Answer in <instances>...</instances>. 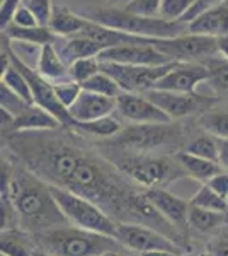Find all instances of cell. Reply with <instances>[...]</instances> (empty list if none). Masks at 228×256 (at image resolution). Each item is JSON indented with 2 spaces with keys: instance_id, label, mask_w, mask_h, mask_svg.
<instances>
[{
  "instance_id": "obj_1",
  "label": "cell",
  "mask_w": 228,
  "mask_h": 256,
  "mask_svg": "<svg viewBox=\"0 0 228 256\" xmlns=\"http://www.w3.org/2000/svg\"><path fill=\"white\" fill-rule=\"evenodd\" d=\"M38 132L22 147V162L48 184L65 188L99 205L116 222H131L130 205L136 190L106 156L82 147L78 135Z\"/></svg>"
},
{
  "instance_id": "obj_2",
  "label": "cell",
  "mask_w": 228,
  "mask_h": 256,
  "mask_svg": "<svg viewBox=\"0 0 228 256\" xmlns=\"http://www.w3.org/2000/svg\"><path fill=\"white\" fill-rule=\"evenodd\" d=\"M10 202L24 232L39 234L51 227L68 224L53 196L51 186L22 164L17 169L12 168Z\"/></svg>"
},
{
  "instance_id": "obj_3",
  "label": "cell",
  "mask_w": 228,
  "mask_h": 256,
  "mask_svg": "<svg viewBox=\"0 0 228 256\" xmlns=\"http://www.w3.org/2000/svg\"><path fill=\"white\" fill-rule=\"evenodd\" d=\"M111 162L126 178L143 188H165L177 180L189 176L177 156L138 154V152L113 150L101 147Z\"/></svg>"
},
{
  "instance_id": "obj_4",
  "label": "cell",
  "mask_w": 228,
  "mask_h": 256,
  "mask_svg": "<svg viewBox=\"0 0 228 256\" xmlns=\"http://www.w3.org/2000/svg\"><path fill=\"white\" fill-rule=\"evenodd\" d=\"M34 241L49 256H101L123 244L113 236L92 232L75 226H58L39 234Z\"/></svg>"
},
{
  "instance_id": "obj_5",
  "label": "cell",
  "mask_w": 228,
  "mask_h": 256,
  "mask_svg": "<svg viewBox=\"0 0 228 256\" xmlns=\"http://www.w3.org/2000/svg\"><path fill=\"white\" fill-rule=\"evenodd\" d=\"M182 126L174 120L171 123H131L121 128L118 135L101 142V147L113 150L153 154L167 148L174 152L181 147Z\"/></svg>"
},
{
  "instance_id": "obj_6",
  "label": "cell",
  "mask_w": 228,
  "mask_h": 256,
  "mask_svg": "<svg viewBox=\"0 0 228 256\" xmlns=\"http://www.w3.org/2000/svg\"><path fill=\"white\" fill-rule=\"evenodd\" d=\"M82 16L102 26L145 38H176L188 32V24L182 20L147 18L124 10L123 7H89Z\"/></svg>"
},
{
  "instance_id": "obj_7",
  "label": "cell",
  "mask_w": 228,
  "mask_h": 256,
  "mask_svg": "<svg viewBox=\"0 0 228 256\" xmlns=\"http://www.w3.org/2000/svg\"><path fill=\"white\" fill-rule=\"evenodd\" d=\"M49 186H51V193L55 196L58 207L61 208L70 226L116 238L118 222L99 205H95L89 198L68 192L65 188H58L53 186V184H49Z\"/></svg>"
},
{
  "instance_id": "obj_8",
  "label": "cell",
  "mask_w": 228,
  "mask_h": 256,
  "mask_svg": "<svg viewBox=\"0 0 228 256\" xmlns=\"http://www.w3.org/2000/svg\"><path fill=\"white\" fill-rule=\"evenodd\" d=\"M2 41L5 43L7 50H9V56H10L12 65L17 67L20 72L24 74V77H26L29 86H31L32 98H34V104L39 106V108H43V110H46L48 113H51L53 116L61 123V126L63 128L73 132L77 122L72 118L70 111L60 102V99H58L56 92H55V84H53L51 80H48L46 77L41 76L38 70H32L27 64H24V62L15 55L14 50H12L10 40L7 38V36L2 34Z\"/></svg>"
},
{
  "instance_id": "obj_9",
  "label": "cell",
  "mask_w": 228,
  "mask_h": 256,
  "mask_svg": "<svg viewBox=\"0 0 228 256\" xmlns=\"http://www.w3.org/2000/svg\"><path fill=\"white\" fill-rule=\"evenodd\" d=\"M101 62V60H99ZM177 62L165 65H128L114 62H101V70L118 82L123 92H147L155 88L157 80L162 79Z\"/></svg>"
},
{
  "instance_id": "obj_10",
  "label": "cell",
  "mask_w": 228,
  "mask_h": 256,
  "mask_svg": "<svg viewBox=\"0 0 228 256\" xmlns=\"http://www.w3.org/2000/svg\"><path fill=\"white\" fill-rule=\"evenodd\" d=\"M153 46L165 53L174 62L205 64L208 58L220 53L218 38L205 34H191V32H184L176 38H159Z\"/></svg>"
},
{
  "instance_id": "obj_11",
  "label": "cell",
  "mask_w": 228,
  "mask_h": 256,
  "mask_svg": "<svg viewBox=\"0 0 228 256\" xmlns=\"http://www.w3.org/2000/svg\"><path fill=\"white\" fill-rule=\"evenodd\" d=\"M145 96L150 98L160 110H164L172 120H179L191 116L196 113H205V111L213 110V106L218 102V98L203 96V94L193 92H172V90H160L150 89L145 92Z\"/></svg>"
},
{
  "instance_id": "obj_12",
  "label": "cell",
  "mask_w": 228,
  "mask_h": 256,
  "mask_svg": "<svg viewBox=\"0 0 228 256\" xmlns=\"http://www.w3.org/2000/svg\"><path fill=\"white\" fill-rule=\"evenodd\" d=\"M116 239H118L126 250H131L135 253H143L150 250H169L179 254L181 246L165 234L152 229L143 224L135 222H118L116 227Z\"/></svg>"
},
{
  "instance_id": "obj_13",
  "label": "cell",
  "mask_w": 228,
  "mask_h": 256,
  "mask_svg": "<svg viewBox=\"0 0 228 256\" xmlns=\"http://www.w3.org/2000/svg\"><path fill=\"white\" fill-rule=\"evenodd\" d=\"M116 113L130 123H171L174 120L150 98L135 92H121L116 98Z\"/></svg>"
},
{
  "instance_id": "obj_14",
  "label": "cell",
  "mask_w": 228,
  "mask_h": 256,
  "mask_svg": "<svg viewBox=\"0 0 228 256\" xmlns=\"http://www.w3.org/2000/svg\"><path fill=\"white\" fill-rule=\"evenodd\" d=\"M205 80H208V68H206L205 64L177 62L162 79L157 80L153 89L193 94L196 92L198 86Z\"/></svg>"
},
{
  "instance_id": "obj_15",
  "label": "cell",
  "mask_w": 228,
  "mask_h": 256,
  "mask_svg": "<svg viewBox=\"0 0 228 256\" xmlns=\"http://www.w3.org/2000/svg\"><path fill=\"white\" fill-rule=\"evenodd\" d=\"M97 58L101 62H114V64L128 65H165L171 60L165 53L157 50L153 44H119L111 46L99 53Z\"/></svg>"
},
{
  "instance_id": "obj_16",
  "label": "cell",
  "mask_w": 228,
  "mask_h": 256,
  "mask_svg": "<svg viewBox=\"0 0 228 256\" xmlns=\"http://www.w3.org/2000/svg\"><path fill=\"white\" fill-rule=\"evenodd\" d=\"M145 195L153 204L159 212L167 218L171 224L176 227L182 236H188L191 232L188 224V212H189V202L172 195L165 188H145Z\"/></svg>"
},
{
  "instance_id": "obj_17",
  "label": "cell",
  "mask_w": 228,
  "mask_h": 256,
  "mask_svg": "<svg viewBox=\"0 0 228 256\" xmlns=\"http://www.w3.org/2000/svg\"><path fill=\"white\" fill-rule=\"evenodd\" d=\"M68 111L75 122H94V120L109 116L114 113L116 98L102 96V94L84 89Z\"/></svg>"
},
{
  "instance_id": "obj_18",
  "label": "cell",
  "mask_w": 228,
  "mask_h": 256,
  "mask_svg": "<svg viewBox=\"0 0 228 256\" xmlns=\"http://www.w3.org/2000/svg\"><path fill=\"white\" fill-rule=\"evenodd\" d=\"M188 32L215 38L228 36V0H222L210 10L188 22Z\"/></svg>"
},
{
  "instance_id": "obj_19",
  "label": "cell",
  "mask_w": 228,
  "mask_h": 256,
  "mask_svg": "<svg viewBox=\"0 0 228 256\" xmlns=\"http://www.w3.org/2000/svg\"><path fill=\"white\" fill-rule=\"evenodd\" d=\"M63 128L61 123L48 113L46 110L39 108V106L32 104L22 113L14 116V125L10 132H36V130H58Z\"/></svg>"
},
{
  "instance_id": "obj_20",
  "label": "cell",
  "mask_w": 228,
  "mask_h": 256,
  "mask_svg": "<svg viewBox=\"0 0 228 256\" xmlns=\"http://www.w3.org/2000/svg\"><path fill=\"white\" fill-rule=\"evenodd\" d=\"M3 36H7L10 41L26 44H36V46H44V44H55L60 41V36L49 26H34V28H19L15 24H9L2 31Z\"/></svg>"
},
{
  "instance_id": "obj_21",
  "label": "cell",
  "mask_w": 228,
  "mask_h": 256,
  "mask_svg": "<svg viewBox=\"0 0 228 256\" xmlns=\"http://www.w3.org/2000/svg\"><path fill=\"white\" fill-rule=\"evenodd\" d=\"M85 16L70 10L65 6H55L48 26L56 32L60 38H73L82 32L85 26Z\"/></svg>"
},
{
  "instance_id": "obj_22",
  "label": "cell",
  "mask_w": 228,
  "mask_h": 256,
  "mask_svg": "<svg viewBox=\"0 0 228 256\" xmlns=\"http://www.w3.org/2000/svg\"><path fill=\"white\" fill-rule=\"evenodd\" d=\"M36 70H38L43 77H46L48 80H51L53 84L58 80L70 79L68 65L65 64L61 55L56 52L55 44H44V46L39 48L38 68Z\"/></svg>"
},
{
  "instance_id": "obj_23",
  "label": "cell",
  "mask_w": 228,
  "mask_h": 256,
  "mask_svg": "<svg viewBox=\"0 0 228 256\" xmlns=\"http://www.w3.org/2000/svg\"><path fill=\"white\" fill-rule=\"evenodd\" d=\"M65 41L67 43L63 44L60 55L67 65H70L72 62H75L78 58L97 56L99 53L107 50L106 44L99 43V41H95L92 38H87V36H73V38H67Z\"/></svg>"
},
{
  "instance_id": "obj_24",
  "label": "cell",
  "mask_w": 228,
  "mask_h": 256,
  "mask_svg": "<svg viewBox=\"0 0 228 256\" xmlns=\"http://www.w3.org/2000/svg\"><path fill=\"white\" fill-rule=\"evenodd\" d=\"M227 214L222 212H213V210L196 207V205L189 204V212H188V224L189 230L198 234H206L211 230L223 227L227 224Z\"/></svg>"
},
{
  "instance_id": "obj_25",
  "label": "cell",
  "mask_w": 228,
  "mask_h": 256,
  "mask_svg": "<svg viewBox=\"0 0 228 256\" xmlns=\"http://www.w3.org/2000/svg\"><path fill=\"white\" fill-rule=\"evenodd\" d=\"M177 159L182 164V168L186 169L189 176H193L194 180L198 181H208L210 178H213L215 174H218L222 171V166L217 162V160H210L205 158H200V156L189 154V152L182 150L177 152Z\"/></svg>"
},
{
  "instance_id": "obj_26",
  "label": "cell",
  "mask_w": 228,
  "mask_h": 256,
  "mask_svg": "<svg viewBox=\"0 0 228 256\" xmlns=\"http://www.w3.org/2000/svg\"><path fill=\"white\" fill-rule=\"evenodd\" d=\"M121 128L123 125L119 122V118L109 114V116L94 120V122H77L73 132L80 135V137H99L106 140L118 135L121 132Z\"/></svg>"
},
{
  "instance_id": "obj_27",
  "label": "cell",
  "mask_w": 228,
  "mask_h": 256,
  "mask_svg": "<svg viewBox=\"0 0 228 256\" xmlns=\"http://www.w3.org/2000/svg\"><path fill=\"white\" fill-rule=\"evenodd\" d=\"M208 68V84L217 94H228V58L227 56H211L205 62Z\"/></svg>"
},
{
  "instance_id": "obj_28",
  "label": "cell",
  "mask_w": 228,
  "mask_h": 256,
  "mask_svg": "<svg viewBox=\"0 0 228 256\" xmlns=\"http://www.w3.org/2000/svg\"><path fill=\"white\" fill-rule=\"evenodd\" d=\"M0 251L2 256H36L32 248H29L27 239L24 238V230L5 229L0 238Z\"/></svg>"
},
{
  "instance_id": "obj_29",
  "label": "cell",
  "mask_w": 228,
  "mask_h": 256,
  "mask_svg": "<svg viewBox=\"0 0 228 256\" xmlns=\"http://www.w3.org/2000/svg\"><path fill=\"white\" fill-rule=\"evenodd\" d=\"M2 84L7 86L15 96H19L22 101H26L27 104H34L31 86H29L27 79L24 77V74L20 72L17 67L12 65V62H10L9 67H7L5 72H2Z\"/></svg>"
},
{
  "instance_id": "obj_30",
  "label": "cell",
  "mask_w": 228,
  "mask_h": 256,
  "mask_svg": "<svg viewBox=\"0 0 228 256\" xmlns=\"http://www.w3.org/2000/svg\"><path fill=\"white\" fill-rule=\"evenodd\" d=\"M198 125L218 138H228V111L210 110L198 116Z\"/></svg>"
},
{
  "instance_id": "obj_31",
  "label": "cell",
  "mask_w": 228,
  "mask_h": 256,
  "mask_svg": "<svg viewBox=\"0 0 228 256\" xmlns=\"http://www.w3.org/2000/svg\"><path fill=\"white\" fill-rule=\"evenodd\" d=\"M186 152L194 156H200V158L210 159V160H217L218 162V152H220V138L215 137L211 134H203L198 135L196 138H193L184 148Z\"/></svg>"
},
{
  "instance_id": "obj_32",
  "label": "cell",
  "mask_w": 228,
  "mask_h": 256,
  "mask_svg": "<svg viewBox=\"0 0 228 256\" xmlns=\"http://www.w3.org/2000/svg\"><path fill=\"white\" fill-rule=\"evenodd\" d=\"M191 205H196V207H203L213 210V212H222V214H228V202L227 198H223L222 195H218L215 190H211L208 184H203V186L198 190L196 195L189 200Z\"/></svg>"
},
{
  "instance_id": "obj_33",
  "label": "cell",
  "mask_w": 228,
  "mask_h": 256,
  "mask_svg": "<svg viewBox=\"0 0 228 256\" xmlns=\"http://www.w3.org/2000/svg\"><path fill=\"white\" fill-rule=\"evenodd\" d=\"M82 88L85 90H92V92L102 94V96H109V98H118L123 92L121 88L118 86L113 77L107 76L106 72H97L94 77H90L89 80H85L82 84Z\"/></svg>"
},
{
  "instance_id": "obj_34",
  "label": "cell",
  "mask_w": 228,
  "mask_h": 256,
  "mask_svg": "<svg viewBox=\"0 0 228 256\" xmlns=\"http://www.w3.org/2000/svg\"><path fill=\"white\" fill-rule=\"evenodd\" d=\"M97 72H101V62L97 56H89V58H78L68 65V76L72 80L84 84L90 77H94Z\"/></svg>"
},
{
  "instance_id": "obj_35",
  "label": "cell",
  "mask_w": 228,
  "mask_h": 256,
  "mask_svg": "<svg viewBox=\"0 0 228 256\" xmlns=\"http://www.w3.org/2000/svg\"><path fill=\"white\" fill-rule=\"evenodd\" d=\"M82 90H84L82 84H78V82L72 80V79H65V80L55 82V92H56V96H58V99H60L61 104H63L67 110L73 104V102L77 101Z\"/></svg>"
},
{
  "instance_id": "obj_36",
  "label": "cell",
  "mask_w": 228,
  "mask_h": 256,
  "mask_svg": "<svg viewBox=\"0 0 228 256\" xmlns=\"http://www.w3.org/2000/svg\"><path fill=\"white\" fill-rule=\"evenodd\" d=\"M196 0H164L160 7V18L167 20H182Z\"/></svg>"
},
{
  "instance_id": "obj_37",
  "label": "cell",
  "mask_w": 228,
  "mask_h": 256,
  "mask_svg": "<svg viewBox=\"0 0 228 256\" xmlns=\"http://www.w3.org/2000/svg\"><path fill=\"white\" fill-rule=\"evenodd\" d=\"M164 0H128L123 6L124 10L147 18H160V7Z\"/></svg>"
},
{
  "instance_id": "obj_38",
  "label": "cell",
  "mask_w": 228,
  "mask_h": 256,
  "mask_svg": "<svg viewBox=\"0 0 228 256\" xmlns=\"http://www.w3.org/2000/svg\"><path fill=\"white\" fill-rule=\"evenodd\" d=\"M22 6H26L32 14L36 16L39 26H48L49 19L53 14V4L51 0H24Z\"/></svg>"
},
{
  "instance_id": "obj_39",
  "label": "cell",
  "mask_w": 228,
  "mask_h": 256,
  "mask_svg": "<svg viewBox=\"0 0 228 256\" xmlns=\"http://www.w3.org/2000/svg\"><path fill=\"white\" fill-rule=\"evenodd\" d=\"M24 0H2V6H0V28L2 31L12 22L14 18V12L22 6Z\"/></svg>"
},
{
  "instance_id": "obj_40",
  "label": "cell",
  "mask_w": 228,
  "mask_h": 256,
  "mask_svg": "<svg viewBox=\"0 0 228 256\" xmlns=\"http://www.w3.org/2000/svg\"><path fill=\"white\" fill-rule=\"evenodd\" d=\"M208 251L213 256H228V227H223V230L211 239Z\"/></svg>"
},
{
  "instance_id": "obj_41",
  "label": "cell",
  "mask_w": 228,
  "mask_h": 256,
  "mask_svg": "<svg viewBox=\"0 0 228 256\" xmlns=\"http://www.w3.org/2000/svg\"><path fill=\"white\" fill-rule=\"evenodd\" d=\"M10 24H15V26H19V28H34V26H39L36 16L32 14V12L29 10L26 6H20L19 9L14 12V18H12Z\"/></svg>"
},
{
  "instance_id": "obj_42",
  "label": "cell",
  "mask_w": 228,
  "mask_h": 256,
  "mask_svg": "<svg viewBox=\"0 0 228 256\" xmlns=\"http://www.w3.org/2000/svg\"><path fill=\"white\" fill-rule=\"evenodd\" d=\"M220 2H222V0H196V2H194V6L189 9L188 14L182 18V22H186V24L191 22L193 19H196L198 16H201L203 12L210 10L211 7H215Z\"/></svg>"
},
{
  "instance_id": "obj_43",
  "label": "cell",
  "mask_w": 228,
  "mask_h": 256,
  "mask_svg": "<svg viewBox=\"0 0 228 256\" xmlns=\"http://www.w3.org/2000/svg\"><path fill=\"white\" fill-rule=\"evenodd\" d=\"M206 184H208L211 190H215L218 195H222L223 198H228V172L220 171L218 174L210 178V180L206 181Z\"/></svg>"
},
{
  "instance_id": "obj_44",
  "label": "cell",
  "mask_w": 228,
  "mask_h": 256,
  "mask_svg": "<svg viewBox=\"0 0 228 256\" xmlns=\"http://www.w3.org/2000/svg\"><path fill=\"white\" fill-rule=\"evenodd\" d=\"M218 164L223 169H228V138H220Z\"/></svg>"
},
{
  "instance_id": "obj_45",
  "label": "cell",
  "mask_w": 228,
  "mask_h": 256,
  "mask_svg": "<svg viewBox=\"0 0 228 256\" xmlns=\"http://www.w3.org/2000/svg\"><path fill=\"white\" fill-rule=\"evenodd\" d=\"M101 256H140V254L135 253V251H131V250H126L124 246H121V248H118V250L106 251V253L101 254Z\"/></svg>"
},
{
  "instance_id": "obj_46",
  "label": "cell",
  "mask_w": 228,
  "mask_h": 256,
  "mask_svg": "<svg viewBox=\"0 0 228 256\" xmlns=\"http://www.w3.org/2000/svg\"><path fill=\"white\" fill-rule=\"evenodd\" d=\"M140 256H177V253L169 251V250H150V251L140 253Z\"/></svg>"
},
{
  "instance_id": "obj_47",
  "label": "cell",
  "mask_w": 228,
  "mask_h": 256,
  "mask_svg": "<svg viewBox=\"0 0 228 256\" xmlns=\"http://www.w3.org/2000/svg\"><path fill=\"white\" fill-rule=\"evenodd\" d=\"M218 46H220V53L223 56L228 58V36H223V38H218Z\"/></svg>"
},
{
  "instance_id": "obj_48",
  "label": "cell",
  "mask_w": 228,
  "mask_h": 256,
  "mask_svg": "<svg viewBox=\"0 0 228 256\" xmlns=\"http://www.w3.org/2000/svg\"><path fill=\"white\" fill-rule=\"evenodd\" d=\"M106 2H107V6H111V7H116V6H118L119 2H121V0H106Z\"/></svg>"
},
{
  "instance_id": "obj_49",
  "label": "cell",
  "mask_w": 228,
  "mask_h": 256,
  "mask_svg": "<svg viewBox=\"0 0 228 256\" xmlns=\"http://www.w3.org/2000/svg\"><path fill=\"white\" fill-rule=\"evenodd\" d=\"M188 256H213L210 251H205V253H196V254H188Z\"/></svg>"
},
{
  "instance_id": "obj_50",
  "label": "cell",
  "mask_w": 228,
  "mask_h": 256,
  "mask_svg": "<svg viewBox=\"0 0 228 256\" xmlns=\"http://www.w3.org/2000/svg\"><path fill=\"white\" fill-rule=\"evenodd\" d=\"M227 202H228V198H227Z\"/></svg>"
}]
</instances>
